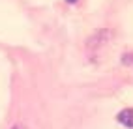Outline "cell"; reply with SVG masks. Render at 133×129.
Here are the masks:
<instances>
[{
	"label": "cell",
	"mask_w": 133,
	"mask_h": 129,
	"mask_svg": "<svg viewBox=\"0 0 133 129\" xmlns=\"http://www.w3.org/2000/svg\"><path fill=\"white\" fill-rule=\"evenodd\" d=\"M116 120L122 124V125H126V127H133V109H124L122 112L116 116Z\"/></svg>",
	"instance_id": "obj_1"
},
{
	"label": "cell",
	"mask_w": 133,
	"mask_h": 129,
	"mask_svg": "<svg viewBox=\"0 0 133 129\" xmlns=\"http://www.w3.org/2000/svg\"><path fill=\"white\" fill-rule=\"evenodd\" d=\"M68 2H69V4H75V2H77V0H68Z\"/></svg>",
	"instance_id": "obj_2"
},
{
	"label": "cell",
	"mask_w": 133,
	"mask_h": 129,
	"mask_svg": "<svg viewBox=\"0 0 133 129\" xmlns=\"http://www.w3.org/2000/svg\"><path fill=\"white\" fill-rule=\"evenodd\" d=\"M15 129H19V127H15Z\"/></svg>",
	"instance_id": "obj_3"
}]
</instances>
